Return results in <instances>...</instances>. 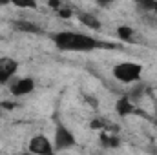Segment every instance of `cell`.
Returning <instances> with one entry per match:
<instances>
[{"label": "cell", "mask_w": 157, "mask_h": 155, "mask_svg": "<svg viewBox=\"0 0 157 155\" xmlns=\"http://www.w3.org/2000/svg\"><path fill=\"white\" fill-rule=\"evenodd\" d=\"M51 40L62 51H78V53L93 51V49H99V47L106 46V44L99 42L97 39H93L90 35L77 33V31H60V33H55L51 37Z\"/></svg>", "instance_id": "1"}, {"label": "cell", "mask_w": 157, "mask_h": 155, "mask_svg": "<svg viewBox=\"0 0 157 155\" xmlns=\"http://www.w3.org/2000/svg\"><path fill=\"white\" fill-rule=\"evenodd\" d=\"M143 75V66L137 62H121L113 68V77L119 82L130 84V82H137Z\"/></svg>", "instance_id": "2"}, {"label": "cell", "mask_w": 157, "mask_h": 155, "mask_svg": "<svg viewBox=\"0 0 157 155\" xmlns=\"http://www.w3.org/2000/svg\"><path fill=\"white\" fill-rule=\"evenodd\" d=\"M75 146V135L71 133L70 128H66L64 124H57L55 128V137H53V148L57 152H64Z\"/></svg>", "instance_id": "3"}, {"label": "cell", "mask_w": 157, "mask_h": 155, "mask_svg": "<svg viewBox=\"0 0 157 155\" xmlns=\"http://www.w3.org/2000/svg\"><path fill=\"white\" fill-rule=\"evenodd\" d=\"M35 89V80L31 77H22L17 78L9 84V91L13 97H24V95H29L31 91Z\"/></svg>", "instance_id": "4"}, {"label": "cell", "mask_w": 157, "mask_h": 155, "mask_svg": "<svg viewBox=\"0 0 157 155\" xmlns=\"http://www.w3.org/2000/svg\"><path fill=\"white\" fill-rule=\"evenodd\" d=\"M28 150H29L31 153H39V155H49V153L55 152L51 141H49L46 135H35V137L29 141Z\"/></svg>", "instance_id": "5"}, {"label": "cell", "mask_w": 157, "mask_h": 155, "mask_svg": "<svg viewBox=\"0 0 157 155\" xmlns=\"http://www.w3.org/2000/svg\"><path fill=\"white\" fill-rule=\"evenodd\" d=\"M18 70V62L11 57H0V84L9 82Z\"/></svg>", "instance_id": "6"}, {"label": "cell", "mask_w": 157, "mask_h": 155, "mask_svg": "<svg viewBox=\"0 0 157 155\" xmlns=\"http://www.w3.org/2000/svg\"><path fill=\"white\" fill-rule=\"evenodd\" d=\"M115 110H117L119 115H130V113H133V112H135V106L132 104V100H130L128 97H122V99H119V100H117Z\"/></svg>", "instance_id": "7"}, {"label": "cell", "mask_w": 157, "mask_h": 155, "mask_svg": "<svg viewBox=\"0 0 157 155\" xmlns=\"http://www.w3.org/2000/svg\"><path fill=\"white\" fill-rule=\"evenodd\" d=\"M78 18H80V22H82L84 26H88V28H91V29H95V31L101 29V22H99L97 17H93V15H90V13H80Z\"/></svg>", "instance_id": "8"}, {"label": "cell", "mask_w": 157, "mask_h": 155, "mask_svg": "<svg viewBox=\"0 0 157 155\" xmlns=\"http://www.w3.org/2000/svg\"><path fill=\"white\" fill-rule=\"evenodd\" d=\"M15 28L18 29V31H28V33H40V29L35 26V24H31V22H15Z\"/></svg>", "instance_id": "9"}, {"label": "cell", "mask_w": 157, "mask_h": 155, "mask_svg": "<svg viewBox=\"0 0 157 155\" xmlns=\"http://www.w3.org/2000/svg\"><path fill=\"white\" fill-rule=\"evenodd\" d=\"M117 35L121 37L122 40H126V42H133V31L130 29V28H126V26H122V28H119L117 29Z\"/></svg>", "instance_id": "10"}, {"label": "cell", "mask_w": 157, "mask_h": 155, "mask_svg": "<svg viewBox=\"0 0 157 155\" xmlns=\"http://www.w3.org/2000/svg\"><path fill=\"white\" fill-rule=\"evenodd\" d=\"M11 4L17 7H37L35 0H11Z\"/></svg>", "instance_id": "11"}, {"label": "cell", "mask_w": 157, "mask_h": 155, "mask_svg": "<svg viewBox=\"0 0 157 155\" xmlns=\"http://www.w3.org/2000/svg\"><path fill=\"white\" fill-rule=\"evenodd\" d=\"M95 2H97V4H99L101 7H108V6H112V4H113L115 0H95Z\"/></svg>", "instance_id": "12"}, {"label": "cell", "mask_w": 157, "mask_h": 155, "mask_svg": "<svg viewBox=\"0 0 157 155\" xmlns=\"http://www.w3.org/2000/svg\"><path fill=\"white\" fill-rule=\"evenodd\" d=\"M7 4H11V0H0V7H4V6H7Z\"/></svg>", "instance_id": "13"}, {"label": "cell", "mask_w": 157, "mask_h": 155, "mask_svg": "<svg viewBox=\"0 0 157 155\" xmlns=\"http://www.w3.org/2000/svg\"><path fill=\"white\" fill-rule=\"evenodd\" d=\"M152 11H155V15H157V2H155V6H154V9Z\"/></svg>", "instance_id": "14"}, {"label": "cell", "mask_w": 157, "mask_h": 155, "mask_svg": "<svg viewBox=\"0 0 157 155\" xmlns=\"http://www.w3.org/2000/svg\"><path fill=\"white\" fill-rule=\"evenodd\" d=\"M0 113H2V108H0Z\"/></svg>", "instance_id": "15"}]
</instances>
